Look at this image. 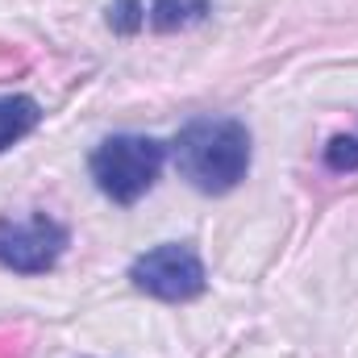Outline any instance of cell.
Segmentation results:
<instances>
[{"label": "cell", "instance_id": "obj_2", "mask_svg": "<svg viewBox=\"0 0 358 358\" xmlns=\"http://www.w3.org/2000/svg\"><path fill=\"white\" fill-rule=\"evenodd\" d=\"M167 163V146L146 134H113L92 150V179L113 204H138Z\"/></svg>", "mask_w": 358, "mask_h": 358}, {"label": "cell", "instance_id": "obj_1", "mask_svg": "<svg viewBox=\"0 0 358 358\" xmlns=\"http://www.w3.org/2000/svg\"><path fill=\"white\" fill-rule=\"evenodd\" d=\"M171 159L196 192L225 196L250 171V129L234 117H196L176 134Z\"/></svg>", "mask_w": 358, "mask_h": 358}, {"label": "cell", "instance_id": "obj_5", "mask_svg": "<svg viewBox=\"0 0 358 358\" xmlns=\"http://www.w3.org/2000/svg\"><path fill=\"white\" fill-rule=\"evenodd\" d=\"M213 13L208 0H113L108 4V25L117 34H171V29H187L196 21H204Z\"/></svg>", "mask_w": 358, "mask_h": 358}, {"label": "cell", "instance_id": "obj_7", "mask_svg": "<svg viewBox=\"0 0 358 358\" xmlns=\"http://www.w3.org/2000/svg\"><path fill=\"white\" fill-rule=\"evenodd\" d=\"M325 167L346 176V171H358V134H334L325 142Z\"/></svg>", "mask_w": 358, "mask_h": 358}, {"label": "cell", "instance_id": "obj_4", "mask_svg": "<svg viewBox=\"0 0 358 358\" xmlns=\"http://www.w3.org/2000/svg\"><path fill=\"white\" fill-rule=\"evenodd\" d=\"M71 234L67 225H59L46 213H34L25 221L4 217L0 221V267L17 271V275H46L63 259Z\"/></svg>", "mask_w": 358, "mask_h": 358}, {"label": "cell", "instance_id": "obj_6", "mask_svg": "<svg viewBox=\"0 0 358 358\" xmlns=\"http://www.w3.org/2000/svg\"><path fill=\"white\" fill-rule=\"evenodd\" d=\"M38 121H42V104L34 96H0V155L25 134H34Z\"/></svg>", "mask_w": 358, "mask_h": 358}, {"label": "cell", "instance_id": "obj_3", "mask_svg": "<svg viewBox=\"0 0 358 358\" xmlns=\"http://www.w3.org/2000/svg\"><path fill=\"white\" fill-rule=\"evenodd\" d=\"M129 279H134L138 292H146L155 300H167V304L196 300L208 287L200 255L192 246H183V242H163V246L138 255L134 267H129Z\"/></svg>", "mask_w": 358, "mask_h": 358}]
</instances>
